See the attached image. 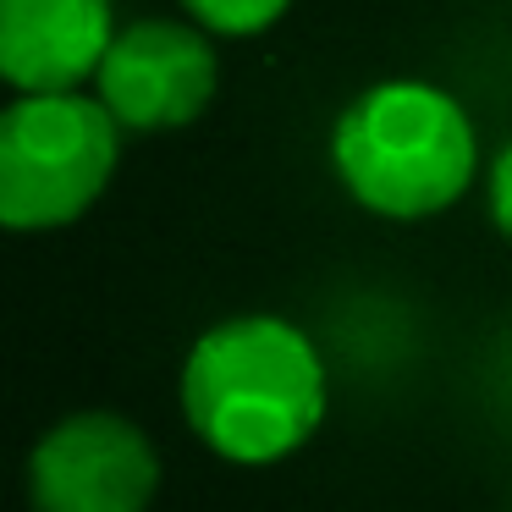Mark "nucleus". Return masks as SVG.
<instances>
[{"mask_svg":"<svg viewBox=\"0 0 512 512\" xmlns=\"http://www.w3.org/2000/svg\"><path fill=\"white\" fill-rule=\"evenodd\" d=\"M177 402L204 452L237 468H270L320 435L331 375L303 325L281 314H232L188 347Z\"/></svg>","mask_w":512,"mask_h":512,"instance_id":"f257e3e1","label":"nucleus"},{"mask_svg":"<svg viewBox=\"0 0 512 512\" xmlns=\"http://www.w3.org/2000/svg\"><path fill=\"white\" fill-rule=\"evenodd\" d=\"M155 496L160 452L144 424L116 408L67 413L28 452L34 512H149Z\"/></svg>","mask_w":512,"mask_h":512,"instance_id":"20e7f679","label":"nucleus"},{"mask_svg":"<svg viewBox=\"0 0 512 512\" xmlns=\"http://www.w3.org/2000/svg\"><path fill=\"white\" fill-rule=\"evenodd\" d=\"M485 199H490V221L496 232L512 243V138L490 155V171H485Z\"/></svg>","mask_w":512,"mask_h":512,"instance_id":"6e6552de","label":"nucleus"},{"mask_svg":"<svg viewBox=\"0 0 512 512\" xmlns=\"http://www.w3.org/2000/svg\"><path fill=\"white\" fill-rule=\"evenodd\" d=\"M100 105L122 122V133H171L199 122L221 94V56L215 34L177 17H138L116 28L100 72Z\"/></svg>","mask_w":512,"mask_h":512,"instance_id":"39448f33","label":"nucleus"},{"mask_svg":"<svg viewBox=\"0 0 512 512\" xmlns=\"http://www.w3.org/2000/svg\"><path fill=\"white\" fill-rule=\"evenodd\" d=\"M111 39V0H0V78L17 94H72L94 83Z\"/></svg>","mask_w":512,"mask_h":512,"instance_id":"423d86ee","label":"nucleus"},{"mask_svg":"<svg viewBox=\"0 0 512 512\" xmlns=\"http://www.w3.org/2000/svg\"><path fill=\"white\" fill-rule=\"evenodd\" d=\"M188 6V17L199 28H210V34L221 39H248V34H265V28H276L281 17H287L292 0H182Z\"/></svg>","mask_w":512,"mask_h":512,"instance_id":"0eeeda50","label":"nucleus"},{"mask_svg":"<svg viewBox=\"0 0 512 512\" xmlns=\"http://www.w3.org/2000/svg\"><path fill=\"white\" fill-rule=\"evenodd\" d=\"M331 171L358 210L430 221L479 182V133L446 89L386 78L336 116Z\"/></svg>","mask_w":512,"mask_h":512,"instance_id":"f03ea898","label":"nucleus"},{"mask_svg":"<svg viewBox=\"0 0 512 512\" xmlns=\"http://www.w3.org/2000/svg\"><path fill=\"white\" fill-rule=\"evenodd\" d=\"M122 122L100 94H17L0 111V221L12 232H61L111 188Z\"/></svg>","mask_w":512,"mask_h":512,"instance_id":"7ed1b4c3","label":"nucleus"}]
</instances>
